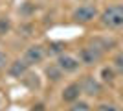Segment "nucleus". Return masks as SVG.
I'll return each mask as SVG.
<instances>
[{
  "mask_svg": "<svg viewBox=\"0 0 123 111\" xmlns=\"http://www.w3.org/2000/svg\"><path fill=\"white\" fill-rule=\"evenodd\" d=\"M101 22L108 28H119L123 26V4L110 6L101 13Z\"/></svg>",
  "mask_w": 123,
  "mask_h": 111,
  "instance_id": "obj_1",
  "label": "nucleus"
},
{
  "mask_svg": "<svg viewBox=\"0 0 123 111\" xmlns=\"http://www.w3.org/2000/svg\"><path fill=\"white\" fill-rule=\"evenodd\" d=\"M101 56H103V48L96 46V44L94 46H85L79 52V61L85 65H96L101 59Z\"/></svg>",
  "mask_w": 123,
  "mask_h": 111,
  "instance_id": "obj_2",
  "label": "nucleus"
},
{
  "mask_svg": "<svg viewBox=\"0 0 123 111\" xmlns=\"http://www.w3.org/2000/svg\"><path fill=\"white\" fill-rule=\"evenodd\" d=\"M96 15H98V9H96L94 6H90V4L79 6V7L74 9V13H72V17H74L75 22H90V21L96 19Z\"/></svg>",
  "mask_w": 123,
  "mask_h": 111,
  "instance_id": "obj_3",
  "label": "nucleus"
},
{
  "mask_svg": "<svg viewBox=\"0 0 123 111\" xmlns=\"http://www.w3.org/2000/svg\"><path fill=\"white\" fill-rule=\"evenodd\" d=\"M44 56H46V50H44L41 44H33V46H30L26 50L24 61L28 65H37V63H41L42 59H44Z\"/></svg>",
  "mask_w": 123,
  "mask_h": 111,
  "instance_id": "obj_4",
  "label": "nucleus"
},
{
  "mask_svg": "<svg viewBox=\"0 0 123 111\" xmlns=\"http://www.w3.org/2000/svg\"><path fill=\"white\" fill-rule=\"evenodd\" d=\"M57 65H59V69L62 72H75L79 69V59H75L74 56H68V54H61L59 58H57Z\"/></svg>",
  "mask_w": 123,
  "mask_h": 111,
  "instance_id": "obj_5",
  "label": "nucleus"
},
{
  "mask_svg": "<svg viewBox=\"0 0 123 111\" xmlns=\"http://www.w3.org/2000/svg\"><path fill=\"white\" fill-rule=\"evenodd\" d=\"M79 85H81V91L86 93L88 96H98L101 93V83L96 78H92V76H85Z\"/></svg>",
  "mask_w": 123,
  "mask_h": 111,
  "instance_id": "obj_6",
  "label": "nucleus"
},
{
  "mask_svg": "<svg viewBox=\"0 0 123 111\" xmlns=\"http://www.w3.org/2000/svg\"><path fill=\"white\" fill-rule=\"evenodd\" d=\"M81 85L79 83H70L64 87V91H62V100L64 102H70V104H74L75 100H79V95H81Z\"/></svg>",
  "mask_w": 123,
  "mask_h": 111,
  "instance_id": "obj_7",
  "label": "nucleus"
},
{
  "mask_svg": "<svg viewBox=\"0 0 123 111\" xmlns=\"http://www.w3.org/2000/svg\"><path fill=\"white\" fill-rule=\"evenodd\" d=\"M28 67H30V65L26 63L24 59H17V61H13V63L9 65L7 72H9L13 78H22L26 74V70H28Z\"/></svg>",
  "mask_w": 123,
  "mask_h": 111,
  "instance_id": "obj_8",
  "label": "nucleus"
},
{
  "mask_svg": "<svg viewBox=\"0 0 123 111\" xmlns=\"http://www.w3.org/2000/svg\"><path fill=\"white\" fill-rule=\"evenodd\" d=\"M46 74H48V78L53 80V81H57V80L62 78V70L59 69V65H51V67H48V69H46Z\"/></svg>",
  "mask_w": 123,
  "mask_h": 111,
  "instance_id": "obj_9",
  "label": "nucleus"
},
{
  "mask_svg": "<svg viewBox=\"0 0 123 111\" xmlns=\"http://www.w3.org/2000/svg\"><path fill=\"white\" fill-rule=\"evenodd\" d=\"M11 32V21L9 17L0 15V35H7Z\"/></svg>",
  "mask_w": 123,
  "mask_h": 111,
  "instance_id": "obj_10",
  "label": "nucleus"
},
{
  "mask_svg": "<svg viewBox=\"0 0 123 111\" xmlns=\"http://www.w3.org/2000/svg\"><path fill=\"white\" fill-rule=\"evenodd\" d=\"M62 50H64V44H62V43H50V44H48V54H59V56H61Z\"/></svg>",
  "mask_w": 123,
  "mask_h": 111,
  "instance_id": "obj_11",
  "label": "nucleus"
},
{
  "mask_svg": "<svg viewBox=\"0 0 123 111\" xmlns=\"http://www.w3.org/2000/svg\"><path fill=\"white\" fill-rule=\"evenodd\" d=\"M68 111H90V106H88L86 102H81V100H75L72 104V107Z\"/></svg>",
  "mask_w": 123,
  "mask_h": 111,
  "instance_id": "obj_12",
  "label": "nucleus"
},
{
  "mask_svg": "<svg viewBox=\"0 0 123 111\" xmlns=\"http://www.w3.org/2000/svg\"><path fill=\"white\" fill-rule=\"evenodd\" d=\"M101 76H103V81H107V83L114 81V70L110 69V67H103V70H101Z\"/></svg>",
  "mask_w": 123,
  "mask_h": 111,
  "instance_id": "obj_13",
  "label": "nucleus"
},
{
  "mask_svg": "<svg viewBox=\"0 0 123 111\" xmlns=\"http://www.w3.org/2000/svg\"><path fill=\"white\" fill-rule=\"evenodd\" d=\"M114 67L123 74V52H119L116 58H114Z\"/></svg>",
  "mask_w": 123,
  "mask_h": 111,
  "instance_id": "obj_14",
  "label": "nucleus"
},
{
  "mask_svg": "<svg viewBox=\"0 0 123 111\" xmlns=\"http://www.w3.org/2000/svg\"><path fill=\"white\" fill-rule=\"evenodd\" d=\"M98 111H119V107L116 104H101L98 106Z\"/></svg>",
  "mask_w": 123,
  "mask_h": 111,
  "instance_id": "obj_15",
  "label": "nucleus"
},
{
  "mask_svg": "<svg viewBox=\"0 0 123 111\" xmlns=\"http://www.w3.org/2000/svg\"><path fill=\"white\" fill-rule=\"evenodd\" d=\"M6 65H7V56L4 52H0V70L6 69Z\"/></svg>",
  "mask_w": 123,
  "mask_h": 111,
  "instance_id": "obj_16",
  "label": "nucleus"
},
{
  "mask_svg": "<svg viewBox=\"0 0 123 111\" xmlns=\"http://www.w3.org/2000/svg\"><path fill=\"white\" fill-rule=\"evenodd\" d=\"M0 106H2V96H0Z\"/></svg>",
  "mask_w": 123,
  "mask_h": 111,
  "instance_id": "obj_17",
  "label": "nucleus"
}]
</instances>
